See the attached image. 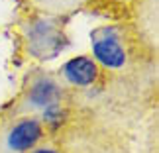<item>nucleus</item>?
Wrapping results in <instances>:
<instances>
[{
    "mask_svg": "<svg viewBox=\"0 0 159 153\" xmlns=\"http://www.w3.org/2000/svg\"><path fill=\"white\" fill-rule=\"evenodd\" d=\"M47 137L35 114H12L0 118V153H30Z\"/></svg>",
    "mask_w": 159,
    "mask_h": 153,
    "instance_id": "1",
    "label": "nucleus"
},
{
    "mask_svg": "<svg viewBox=\"0 0 159 153\" xmlns=\"http://www.w3.org/2000/svg\"><path fill=\"white\" fill-rule=\"evenodd\" d=\"M22 39L26 51L38 59H51L69 45V38L63 32V24L53 16H38L24 24Z\"/></svg>",
    "mask_w": 159,
    "mask_h": 153,
    "instance_id": "2",
    "label": "nucleus"
},
{
    "mask_svg": "<svg viewBox=\"0 0 159 153\" xmlns=\"http://www.w3.org/2000/svg\"><path fill=\"white\" fill-rule=\"evenodd\" d=\"M90 47L93 59L100 65V69L122 71L130 63V39L116 24L94 28L90 32Z\"/></svg>",
    "mask_w": 159,
    "mask_h": 153,
    "instance_id": "3",
    "label": "nucleus"
},
{
    "mask_svg": "<svg viewBox=\"0 0 159 153\" xmlns=\"http://www.w3.org/2000/svg\"><path fill=\"white\" fill-rule=\"evenodd\" d=\"M63 104V87L53 75L35 73L28 79L26 88L16 104V114H35L39 116L47 108Z\"/></svg>",
    "mask_w": 159,
    "mask_h": 153,
    "instance_id": "4",
    "label": "nucleus"
},
{
    "mask_svg": "<svg viewBox=\"0 0 159 153\" xmlns=\"http://www.w3.org/2000/svg\"><path fill=\"white\" fill-rule=\"evenodd\" d=\"M59 77L69 87L84 88V87H93V84L100 83L102 69L93 57H89V55H77V57H71L69 61H65L61 65Z\"/></svg>",
    "mask_w": 159,
    "mask_h": 153,
    "instance_id": "5",
    "label": "nucleus"
},
{
    "mask_svg": "<svg viewBox=\"0 0 159 153\" xmlns=\"http://www.w3.org/2000/svg\"><path fill=\"white\" fill-rule=\"evenodd\" d=\"M30 153H61L55 145H47V143H39L38 147H34Z\"/></svg>",
    "mask_w": 159,
    "mask_h": 153,
    "instance_id": "6",
    "label": "nucleus"
}]
</instances>
